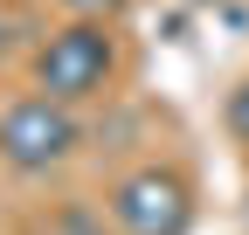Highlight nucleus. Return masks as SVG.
I'll return each mask as SVG.
<instances>
[{
  "label": "nucleus",
  "instance_id": "1",
  "mask_svg": "<svg viewBox=\"0 0 249 235\" xmlns=\"http://www.w3.org/2000/svg\"><path fill=\"white\" fill-rule=\"evenodd\" d=\"M111 76H118V35H111V21L70 14L35 49V83H42L49 97H62V104H90Z\"/></svg>",
  "mask_w": 249,
  "mask_h": 235
},
{
  "label": "nucleus",
  "instance_id": "2",
  "mask_svg": "<svg viewBox=\"0 0 249 235\" xmlns=\"http://www.w3.org/2000/svg\"><path fill=\"white\" fill-rule=\"evenodd\" d=\"M76 145H83L76 104H62L49 90L14 97L7 111H0V166H14V173H49V166L70 159Z\"/></svg>",
  "mask_w": 249,
  "mask_h": 235
},
{
  "label": "nucleus",
  "instance_id": "3",
  "mask_svg": "<svg viewBox=\"0 0 249 235\" xmlns=\"http://www.w3.org/2000/svg\"><path fill=\"white\" fill-rule=\"evenodd\" d=\"M111 228L118 235H187L194 228V180L180 166H132L111 187Z\"/></svg>",
  "mask_w": 249,
  "mask_h": 235
},
{
  "label": "nucleus",
  "instance_id": "4",
  "mask_svg": "<svg viewBox=\"0 0 249 235\" xmlns=\"http://www.w3.org/2000/svg\"><path fill=\"white\" fill-rule=\"evenodd\" d=\"M229 132H235V138L249 145V76L235 83V90H229Z\"/></svg>",
  "mask_w": 249,
  "mask_h": 235
},
{
  "label": "nucleus",
  "instance_id": "5",
  "mask_svg": "<svg viewBox=\"0 0 249 235\" xmlns=\"http://www.w3.org/2000/svg\"><path fill=\"white\" fill-rule=\"evenodd\" d=\"M70 14H83V21H118L124 14V0H62Z\"/></svg>",
  "mask_w": 249,
  "mask_h": 235
},
{
  "label": "nucleus",
  "instance_id": "6",
  "mask_svg": "<svg viewBox=\"0 0 249 235\" xmlns=\"http://www.w3.org/2000/svg\"><path fill=\"white\" fill-rule=\"evenodd\" d=\"M7 42H14V28H7V21H0V55H7Z\"/></svg>",
  "mask_w": 249,
  "mask_h": 235
},
{
  "label": "nucleus",
  "instance_id": "7",
  "mask_svg": "<svg viewBox=\"0 0 249 235\" xmlns=\"http://www.w3.org/2000/svg\"><path fill=\"white\" fill-rule=\"evenodd\" d=\"M208 7H214V0H208Z\"/></svg>",
  "mask_w": 249,
  "mask_h": 235
}]
</instances>
